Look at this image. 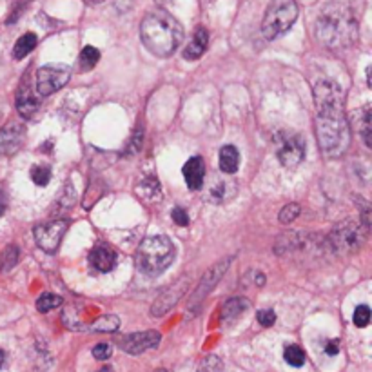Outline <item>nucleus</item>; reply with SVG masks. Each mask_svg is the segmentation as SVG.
I'll return each instance as SVG.
<instances>
[{"instance_id": "1", "label": "nucleus", "mask_w": 372, "mask_h": 372, "mask_svg": "<svg viewBox=\"0 0 372 372\" xmlns=\"http://www.w3.org/2000/svg\"><path fill=\"white\" fill-rule=\"evenodd\" d=\"M316 104V136L327 158H340L351 144V127L345 118V93L333 80L314 85Z\"/></svg>"}, {"instance_id": "2", "label": "nucleus", "mask_w": 372, "mask_h": 372, "mask_svg": "<svg viewBox=\"0 0 372 372\" xmlns=\"http://www.w3.org/2000/svg\"><path fill=\"white\" fill-rule=\"evenodd\" d=\"M316 39L329 50H345L356 42L358 20L343 2H329L316 20Z\"/></svg>"}, {"instance_id": "3", "label": "nucleus", "mask_w": 372, "mask_h": 372, "mask_svg": "<svg viewBox=\"0 0 372 372\" xmlns=\"http://www.w3.org/2000/svg\"><path fill=\"white\" fill-rule=\"evenodd\" d=\"M140 39L153 55L171 56L184 40V28L171 13L154 10L140 24Z\"/></svg>"}, {"instance_id": "4", "label": "nucleus", "mask_w": 372, "mask_h": 372, "mask_svg": "<svg viewBox=\"0 0 372 372\" xmlns=\"http://www.w3.org/2000/svg\"><path fill=\"white\" fill-rule=\"evenodd\" d=\"M176 249L167 236H149L136 249V265L147 276H158L173 263Z\"/></svg>"}, {"instance_id": "5", "label": "nucleus", "mask_w": 372, "mask_h": 372, "mask_svg": "<svg viewBox=\"0 0 372 372\" xmlns=\"http://www.w3.org/2000/svg\"><path fill=\"white\" fill-rule=\"evenodd\" d=\"M298 19L296 0H271L263 15L262 31L265 39L274 40L293 28Z\"/></svg>"}, {"instance_id": "6", "label": "nucleus", "mask_w": 372, "mask_h": 372, "mask_svg": "<svg viewBox=\"0 0 372 372\" xmlns=\"http://www.w3.org/2000/svg\"><path fill=\"white\" fill-rule=\"evenodd\" d=\"M369 229L362 222H347L338 223L336 227L329 233L327 243L336 254H354L362 249V245L367 240Z\"/></svg>"}, {"instance_id": "7", "label": "nucleus", "mask_w": 372, "mask_h": 372, "mask_svg": "<svg viewBox=\"0 0 372 372\" xmlns=\"http://www.w3.org/2000/svg\"><path fill=\"white\" fill-rule=\"evenodd\" d=\"M71 79V70L65 64H48L37 71L35 87L40 96H50L64 87Z\"/></svg>"}, {"instance_id": "8", "label": "nucleus", "mask_w": 372, "mask_h": 372, "mask_svg": "<svg viewBox=\"0 0 372 372\" xmlns=\"http://www.w3.org/2000/svg\"><path fill=\"white\" fill-rule=\"evenodd\" d=\"M70 223L65 218H55L35 227V242L44 253H55L64 238Z\"/></svg>"}, {"instance_id": "9", "label": "nucleus", "mask_w": 372, "mask_h": 372, "mask_svg": "<svg viewBox=\"0 0 372 372\" xmlns=\"http://www.w3.org/2000/svg\"><path fill=\"white\" fill-rule=\"evenodd\" d=\"M305 158V140L302 134H289L280 140L278 160L283 167L294 169Z\"/></svg>"}, {"instance_id": "10", "label": "nucleus", "mask_w": 372, "mask_h": 372, "mask_svg": "<svg viewBox=\"0 0 372 372\" xmlns=\"http://www.w3.org/2000/svg\"><path fill=\"white\" fill-rule=\"evenodd\" d=\"M160 340H162V336H160L158 331H142V333H131L118 338V345L124 353L138 356L149 349L158 347Z\"/></svg>"}, {"instance_id": "11", "label": "nucleus", "mask_w": 372, "mask_h": 372, "mask_svg": "<svg viewBox=\"0 0 372 372\" xmlns=\"http://www.w3.org/2000/svg\"><path fill=\"white\" fill-rule=\"evenodd\" d=\"M229 265H231V258L214 263L213 267L205 271V274L202 276V280H200L196 291L193 293V296L189 298V307H196V305H198V303L202 302V300H204V298L207 296L214 287H216V283L222 280L223 273L227 271Z\"/></svg>"}, {"instance_id": "12", "label": "nucleus", "mask_w": 372, "mask_h": 372, "mask_svg": "<svg viewBox=\"0 0 372 372\" xmlns=\"http://www.w3.org/2000/svg\"><path fill=\"white\" fill-rule=\"evenodd\" d=\"M187 285H189V280L182 278L174 283V285H171V287L165 289L164 293L156 298V302L153 303V307H151V314H153V316H164L167 311H171V309H173L174 305L180 302V300H182V296H184Z\"/></svg>"}, {"instance_id": "13", "label": "nucleus", "mask_w": 372, "mask_h": 372, "mask_svg": "<svg viewBox=\"0 0 372 372\" xmlns=\"http://www.w3.org/2000/svg\"><path fill=\"white\" fill-rule=\"evenodd\" d=\"M25 140V127L19 122H11L0 130V156L15 154Z\"/></svg>"}, {"instance_id": "14", "label": "nucleus", "mask_w": 372, "mask_h": 372, "mask_svg": "<svg viewBox=\"0 0 372 372\" xmlns=\"http://www.w3.org/2000/svg\"><path fill=\"white\" fill-rule=\"evenodd\" d=\"M40 100L35 93H33V87H31L30 76H25L22 80V84L19 87V93H17V110L19 113L24 116V118H31L33 114L39 111Z\"/></svg>"}, {"instance_id": "15", "label": "nucleus", "mask_w": 372, "mask_h": 372, "mask_svg": "<svg viewBox=\"0 0 372 372\" xmlns=\"http://www.w3.org/2000/svg\"><path fill=\"white\" fill-rule=\"evenodd\" d=\"M182 173H184L185 184L191 191H198L204 185L205 178V164L202 156H191L182 167Z\"/></svg>"}, {"instance_id": "16", "label": "nucleus", "mask_w": 372, "mask_h": 372, "mask_svg": "<svg viewBox=\"0 0 372 372\" xmlns=\"http://www.w3.org/2000/svg\"><path fill=\"white\" fill-rule=\"evenodd\" d=\"M90 263L100 273H110L116 265V253L107 245H96L91 249Z\"/></svg>"}, {"instance_id": "17", "label": "nucleus", "mask_w": 372, "mask_h": 372, "mask_svg": "<svg viewBox=\"0 0 372 372\" xmlns=\"http://www.w3.org/2000/svg\"><path fill=\"white\" fill-rule=\"evenodd\" d=\"M247 309V298H231V300H227V302L222 305V309H220V323H222V325H231V323L236 322Z\"/></svg>"}, {"instance_id": "18", "label": "nucleus", "mask_w": 372, "mask_h": 372, "mask_svg": "<svg viewBox=\"0 0 372 372\" xmlns=\"http://www.w3.org/2000/svg\"><path fill=\"white\" fill-rule=\"evenodd\" d=\"M209 45V33L205 28H198V30L194 31L193 39L185 45L184 50V59L185 60H198L200 56L204 55L205 50H207Z\"/></svg>"}, {"instance_id": "19", "label": "nucleus", "mask_w": 372, "mask_h": 372, "mask_svg": "<svg viewBox=\"0 0 372 372\" xmlns=\"http://www.w3.org/2000/svg\"><path fill=\"white\" fill-rule=\"evenodd\" d=\"M118 327H120L118 316H114V314H105V316L94 318L90 323H85L80 331H82V333H114Z\"/></svg>"}, {"instance_id": "20", "label": "nucleus", "mask_w": 372, "mask_h": 372, "mask_svg": "<svg viewBox=\"0 0 372 372\" xmlns=\"http://www.w3.org/2000/svg\"><path fill=\"white\" fill-rule=\"evenodd\" d=\"M240 167V153L234 145H223L220 149V169L225 174H234Z\"/></svg>"}, {"instance_id": "21", "label": "nucleus", "mask_w": 372, "mask_h": 372, "mask_svg": "<svg viewBox=\"0 0 372 372\" xmlns=\"http://www.w3.org/2000/svg\"><path fill=\"white\" fill-rule=\"evenodd\" d=\"M37 42H39V39H37L35 33H25V35L20 37L17 40L15 48H13V59L22 60L24 56L30 55L31 51L37 48Z\"/></svg>"}, {"instance_id": "22", "label": "nucleus", "mask_w": 372, "mask_h": 372, "mask_svg": "<svg viewBox=\"0 0 372 372\" xmlns=\"http://www.w3.org/2000/svg\"><path fill=\"white\" fill-rule=\"evenodd\" d=\"M100 60V51L93 45H85L84 50L80 51V59H79V68L82 73H90L93 70L94 65L99 64Z\"/></svg>"}, {"instance_id": "23", "label": "nucleus", "mask_w": 372, "mask_h": 372, "mask_svg": "<svg viewBox=\"0 0 372 372\" xmlns=\"http://www.w3.org/2000/svg\"><path fill=\"white\" fill-rule=\"evenodd\" d=\"M229 191L236 193V184H234V182H222V184L214 185V187H211V191H209V196H211V200L216 202V204H222L225 200L233 198V194H229Z\"/></svg>"}, {"instance_id": "24", "label": "nucleus", "mask_w": 372, "mask_h": 372, "mask_svg": "<svg viewBox=\"0 0 372 372\" xmlns=\"http://www.w3.org/2000/svg\"><path fill=\"white\" fill-rule=\"evenodd\" d=\"M362 125H360V133H362V138L365 142L367 147L372 145V107L371 105H365L362 111Z\"/></svg>"}, {"instance_id": "25", "label": "nucleus", "mask_w": 372, "mask_h": 372, "mask_svg": "<svg viewBox=\"0 0 372 372\" xmlns=\"http://www.w3.org/2000/svg\"><path fill=\"white\" fill-rule=\"evenodd\" d=\"M19 247L17 245H8V247L2 251V254H0V271L2 273H6V271H10V269H13L17 265V262H19Z\"/></svg>"}, {"instance_id": "26", "label": "nucleus", "mask_w": 372, "mask_h": 372, "mask_svg": "<svg viewBox=\"0 0 372 372\" xmlns=\"http://www.w3.org/2000/svg\"><path fill=\"white\" fill-rule=\"evenodd\" d=\"M62 303V298L59 296V294H53V293H44L42 296L37 300V311L42 314L50 313V311H53V309H56Z\"/></svg>"}, {"instance_id": "27", "label": "nucleus", "mask_w": 372, "mask_h": 372, "mask_svg": "<svg viewBox=\"0 0 372 372\" xmlns=\"http://www.w3.org/2000/svg\"><path fill=\"white\" fill-rule=\"evenodd\" d=\"M283 358H285V362H287L291 367H302L303 363H305V353H303V349L298 347V345H287L285 351H283Z\"/></svg>"}, {"instance_id": "28", "label": "nucleus", "mask_w": 372, "mask_h": 372, "mask_svg": "<svg viewBox=\"0 0 372 372\" xmlns=\"http://www.w3.org/2000/svg\"><path fill=\"white\" fill-rule=\"evenodd\" d=\"M138 193L142 194V196H145L147 200L158 198L160 196L158 180L154 178V176H149V178H145L144 182L138 185Z\"/></svg>"}, {"instance_id": "29", "label": "nucleus", "mask_w": 372, "mask_h": 372, "mask_svg": "<svg viewBox=\"0 0 372 372\" xmlns=\"http://www.w3.org/2000/svg\"><path fill=\"white\" fill-rule=\"evenodd\" d=\"M222 371H223V362L218 356H214V354L205 356L204 360L200 362L198 369H196V372H222Z\"/></svg>"}, {"instance_id": "30", "label": "nucleus", "mask_w": 372, "mask_h": 372, "mask_svg": "<svg viewBox=\"0 0 372 372\" xmlns=\"http://www.w3.org/2000/svg\"><path fill=\"white\" fill-rule=\"evenodd\" d=\"M31 180H33L37 185H40V187H45V185L50 184V180H51L50 167L37 165V167L31 169Z\"/></svg>"}, {"instance_id": "31", "label": "nucleus", "mask_w": 372, "mask_h": 372, "mask_svg": "<svg viewBox=\"0 0 372 372\" xmlns=\"http://www.w3.org/2000/svg\"><path fill=\"white\" fill-rule=\"evenodd\" d=\"M300 213H302V209H300V205L298 204H287L285 207L280 211V222L282 223H291L294 222V220L300 216Z\"/></svg>"}, {"instance_id": "32", "label": "nucleus", "mask_w": 372, "mask_h": 372, "mask_svg": "<svg viewBox=\"0 0 372 372\" xmlns=\"http://www.w3.org/2000/svg\"><path fill=\"white\" fill-rule=\"evenodd\" d=\"M371 322V309L367 305H358L354 311V325L356 327H367Z\"/></svg>"}, {"instance_id": "33", "label": "nucleus", "mask_w": 372, "mask_h": 372, "mask_svg": "<svg viewBox=\"0 0 372 372\" xmlns=\"http://www.w3.org/2000/svg\"><path fill=\"white\" fill-rule=\"evenodd\" d=\"M111 354H113V347L107 345V343H99V345H94L93 347V356L100 362H105V360H110Z\"/></svg>"}, {"instance_id": "34", "label": "nucleus", "mask_w": 372, "mask_h": 372, "mask_svg": "<svg viewBox=\"0 0 372 372\" xmlns=\"http://www.w3.org/2000/svg\"><path fill=\"white\" fill-rule=\"evenodd\" d=\"M258 322L262 327H273L274 322H276V314L271 309H263L258 313Z\"/></svg>"}, {"instance_id": "35", "label": "nucleus", "mask_w": 372, "mask_h": 372, "mask_svg": "<svg viewBox=\"0 0 372 372\" xmlns=\"http://www.w3.org/2000/svg\"><path fill=\"white\" fill-rule=\"evenodd\" d=\"M171 216H173V222L176 223V225H180V227H185V225L189 223L187 211L182 207H174L173 213H171Z\"/></svg>"}, {"instance_id": "36", "label": "nucleus", "mask_w": 372, "mask_h": 372, "mask_svg": "<svg viewBox=\"0 0 372 372\" xmlns=\"http://www.w3.org/2000/svg\"><path fill=\"white\" fill-rule=\"evenodd\" d=\"M325 353H327L329 356H336V354L340 353V347H338L336 340H331V342L325 343Z\"/></svg>"}, {"instance_id": "37", "label": "nucleus", "mask_w": 372, "mask_h": 372, "mask_svg": "<svg viewBox=\"0 0 372 372\" xmlns=\"http://www.w3.org/2000/svg\"><path fill=\"white\" fill-rule=\"evenodd\" d=\"M6 209H8V196L6 193L0 189V216L6 213Z\"/></svg>"}, {"instance_id": "38", "label": "nucleus", "mask_w": 372, "mask_h": 372, "mask_svg": "<svg viewBox=\"0 0 372 372\" xmlns=\"http://www.w3.org/2000/svg\"><path fill=\"white\" fill-rule=\"evenodd\" d=\"M4 363H6V354H4V351L0 349V369L4 367Z\"/></svg>"}, {"instance_id": "39", "label": "nucleus", "mask_w": 372, "mask_h": 372, "mask_svg": "<svg viewBox=\"0 0 372 372\" xmlns=\"http://www.w3.org/2000/svg\"><path fill=\"white\" fill-rule=\"evenodd\" d=\"M87 4H100V2H104V0H85Z\"/></svg>"}, {"instance_id": "40", "label": "nucleus", "mask_w": 372, "mask_h": 372, "mask_svg": "<svg viewBox=\"0 0 372 372\" xmlns=\"http://www.w3.org/2000/svg\"><path fill=\"white\" fill-rule=\"evenodd\" d=\"M154 2H158V4H169V2H173V0H154Z\"/></svg>"}, {"instance_id": "41", "label": "nucleus", "mask_w": 372, "mask_h": 372, "mask_svg": "<svg viewBox=\"0 0 372 372\" xmlns=\"http://www.w3.org/2000/svg\"><path fill=\"white\" fill-rule=\"evenodd\" d=\"M154 372H167L165 369H158V371H154Z\"/></svg>"}]
</instances>
